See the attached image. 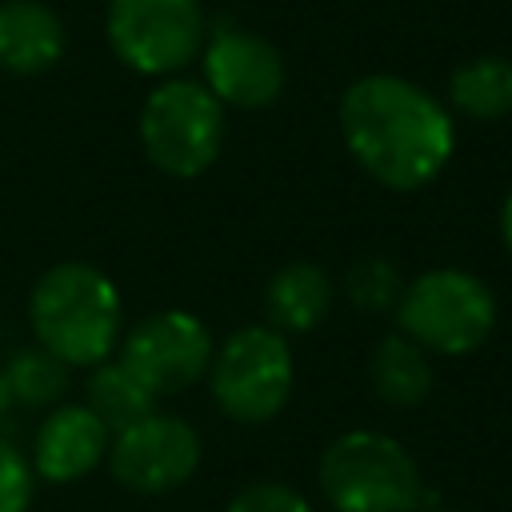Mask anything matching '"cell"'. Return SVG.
<instances>
[{
    "mask_svg": "<svg viewBox=\"0 0 512 512\" xmlns=\"http://www.w3.org/2000/svg\"><path fill=\"white\" fill-rule=\"evenodd\" d=\"M396 324L424 352L468 356L488 344L496 328V296L464 268H432L404 284L396 300Z\"/></svg>",
    "mask_w": 512,
    "mask_h": 512,
    "instance_id": "obj_4",
    "label": "cell"
},
{
    "mask_svg": "<svg viewBox=\"0 0 512 512\" xmlns=\"http://www.w3.org/2000/svg\"><path fill=\"white\" fill-rule=\"evenodd\" d=\"M88 408L108 424V432H120L128 424H136L140 416L156 412V396L120 364V360H104L92 368L88 376Z\"/></svg>",
    "mask_w": 512,
    "mask_h": 512,
    "instance_id": "obj_17",
    "label": "cell"
},
{
    "mask_svg": "<svg viewBox=\"0 0 512 512\" xmlns=\"http://www.w3.org/2000/svg\"><path fill=\"white\" fill-rule=\"evenodd\" d=\"M316 480L336 512H416L436 500L424 488L412 452L376 428L340 432L320 452Z\"/></svg>",
    "mask_w": 512,
    "mask_h": 512,
    "instance_id": "obj_3",
    "label": "cell"
},
{
    "mask_svg": "<svg viewBox=\"0 0 512 512\" xmlns=\"http://www.w3.org/2000/svg\"><path fill=\"white\" fill-rule=\"evenodd\" d=\"M400 292H404V280H400L396 264L384 260V256L356 260L348 268V276H344V296L360 312H388V308H396Z\"/></svg>",
    "mask_w": 512,
    "mask_h": 512,
    "instance_id": "obj_18",
    "label": "cell"
},
{
    "mask_svg": "<svg viewBox=\"0 0 512 512\" xmlns=\"http://www.w3.org/2000/svg\"><path fill=\"white\" fill-rule=\"evenodd\" d=\"M416 512H456V508H448V504H440V500H428V504H420Z\"/></svg>",
    "mask_w": 512,
    "mask_h": 512,
    "instance_id": "obj_22",
    "label": "cell"
},
{
    "mask_svg": "<svg viewBox=\"0 0 512 512\" xmlns=\"http://www.w3.org/2000/svg\"><path fill=\"white\" fill-rule=\"evenodd\" d=\"M340 136L352 160L392 192L432 184L456 148L452 112L416 80L368 72L340 96Z\"/></svg>",
    "mask_w": 512,
    "mask_h": 512,
    "instance_id": "obj_1",
    "label": "cell"
},
{
    "mask_svg": "<svg viewBox=\"0 0 512 512\" xmlns=\"http://www.w3.org/2000/svg\"><path fill=\"white\" fill-rule=\"evenodd\" d=\"M104 32L116 60L140 76H176L208 40L200 0H108Z\"/></svg>",
    "mask_w": 512,
    "mask_h": 512,
    "instance_id": "obj_7",
    "label": "cell"
},
{
    "mask_svg": "<svg viewBox=\"0 0 512 512\" xmlns=\"http://www.w3.org/2000/svg\"><path fill=\"white\" fill-rule=\"evenodd\" d=\"M224 512H312V504L284 480H252L228 500Z\"/></svg>",
    "mask_w": 512,
    "mask_h": 512,
    "instance_id": "obj_19",
    "label": "cell"
},
{
    "mask_svg": "<svg viewBox=\"0 0 512 512\" xmlns=\"http://www.w3.org/2000/svg\"><path fill=\"white\" fill-rule=\"evenodd\" d=\"M368 384L384 404L416 408L432 396L436 372L428 352L416 340H408L404 332H392V336H380L376 348L368 352Z\"/></svg>",
    "mask_w": 512,
    "mask_h": 512,
    "instance_id": "obj_14",
    "label": "cell"
},
{
    "mask_svg": "<svg viewBox=\"0 0 512 512\" xmlns=\"http://www.w3.org/2000/svg\"><path fill=\"white\" fill-rule=\"evenodd\" d=\"M292 376L296 364L284 332L272 324H248L212 352L208 388L224 416L240 424H264L288 404Z\"/></svg>",
    "mask_w": 512,
    "mask_h": 512,
    "instance_id": "obj_6",
    "label": "cell"
},
{
    "mask_svg": "<svg viewBox=\"0 0 512 512\" xmlns=\"http://www.w3.org/2000/svg\"><path fill=\"white\" fill-rule=\"evenodd\" d=\"M452 112L468 120H500L512 112V60L508 56H476L460 64L448 80Z\"/></svg>",
    "mask_w": 512,
    "mask_h": 512,
    "instance_id": "obj_15",
    "label": "cell"
},
{
    "mask_svg": "<svg viewBox=\"0 0 512 512\" xmlns=\"http://www.w3.org/2000/svg\"><path fill=\"white\" fill-rule=\"evenodd\" d=\"M36 492L32 464L0 436V512H28Z\"/></svg>",
    "mask_w": 512,
    "mask_h": 512,
    "instance_id": "obj_20",
    "label": "cell"
},
{
    "mask_svg": "<svg viewBox=\"0 0 512 512\" xmlns=\"http://www.w3.org/2000/svg\"><path fill=\"white\" fill-rule=\"evenodd\" d=\"M28 320L36 344L60 356L68 368H96L112 360L120 340V292L100 268L60 260L36 276Z\"/></svg>",
    "mask_w": 512,
    "mask_h": 512,
    "instance_id": "obj_2",
    "label": "cell"
},
{
    "mask_svg": "<svg viewBox=\"0 0 512 512\" xmlns=\"http://www.w3.org/2000/svg\"><path fill=\"white\" fill-rule=\"evenodd\" d=\"M200 68H204V88L224 104V108H268L280 100L288 84V68L280 48L236 24H216L200 48Z\"/></svg>",
    "mask_w": 512,
    "mask_h": 512,
    "instance_id": "obj_10",
    "label": "cell"
},
{
    "mask_svg": "<svg viewBox=\"0 0 512 512\" xmlns=\"http://www.w3.org/2000/svg\"><path fill=\"white\" fill-rule=\"evenodd\" d=\"M112 432L88 404H56L36 428L32 472L48 484H72L108 456Z\"/></svg>",
    "mask_w": 512,
    "mask_h": 512,
    "instance_id": "obj_11",
    "label": "cell"
},
{
    "mask_svg": "<svg viewBox=\"0 0 512 512\" xmlns=\"http://www.w3.org/2000/svg\"><path fill=\"white\" fill-rule=\"evenodd\" d=\"M8 408H12V400H8V388H4V376H0V420H4Z\"/></svg>",
    "mask_w": 512,
    "mask_h": 512,
    "instance_id": "obj_23",
    "label": "cell"
},
{
    "mask_svg": "<svg viewBox=\"0 0 512 512\" xmlns=\"http://www.w3.org/2000/svg\"><path fill=\"white\" fill-rule=\"evenodd\" d=\"M144 156L176 180L208 172L224 148V104L204 88V80L168 76L140 108Z\"/></svg>",
    "mask_w": 512,
    "mask_h": 512,
    "instance_id": "obj_5",
    "label": "cell"
},
{
    "mask_svg": "<svg viewBox=\"0 0 512 512\" xmlns=\"http://www.w3.org/2000/svg\"><path fill=\"white\" fill-rule=\"evenodd\" d=\"M212 332L184 308H164L132 324L120 344V364L152 392L172 396L200 384L212 368Z\"/></svg>",
    "mask_w": 512,
    "mask_h": 512,
    "instance_id": "obj_8",
    "label": "cell"
},
{
    "mask_svg": "<svg viewBox=\"0 0 512 512\" xmlns=\"http://www.w3.org/2000/svg\"><path fill=\"white\" fill-rule=\"evenodd\" d=\"M104 460L112 480L128 492H172L200 468V432L172 412H148L136 424L112 432Z\"/></svg>",
    "mask_w": 512,
    "mask_h": 512,
    "instance_id": "obj_9",
    "label": "cell"
},
{
    "mask_svg": "<svg viewBox=\"0 0 512 512\" xmlns=\"http://www.w3.org/2000/svg\"><path fill=\"white\" fill-rule=\"evenodd\" d=\"M0 376H4L8 400L20 408H56L60 396L68 392V364L40 344L16 348L0 364Z\"/></svg>",
    "mask_w": 512,
    "mask_h": 512,
    "instance_id": "obj_16",
    "label": "cell"
},
{
    "mask_svg": "<svg viewBox=\"0 0 512 512\" xmlns=\"http://www.w3.org/2000/svg\"><path fill=\"white\" fill-rule=\"evenodd\" d=\"M332 276L320 264L292 260L272 272L264 288V316L276 332H312L332 312Z\"/></svg>",
    "mask_w": 512,
    "mask_h": 512,
    "instance_id": "obj_13",
    "label": "cell"
},
{
    "mask_svg": "<svg viewBox=\"0 0 512 512\" xmlns=\"http://www.w3.org/2000/svg\"><path fill=\"white\" fill-rule=\"evenodd\" d=\"M64 24L40 0H4L0 4V72L40 76L64 56Z\"/></svg>",
    "mask_w": 512,
    "mask_h": 512,
    "instance_id": "obj_12",
    "label": "cell"
},
{
    "mask_svg": "<svg viewBox=\"0 0 512 512\" xmlns=\"http://www.w3.org/2000/svg\"><path fill=\"white\" fill-rule=\"evenodd\" d=\"M500 240H504V248L512 252V192L504 196V208H500Z\"/></svg>",
    "mask_w": 512,
    "mask_h": 512,
    "instance_id": "obj_21",
    "label": "cell"
}]
</instances>
